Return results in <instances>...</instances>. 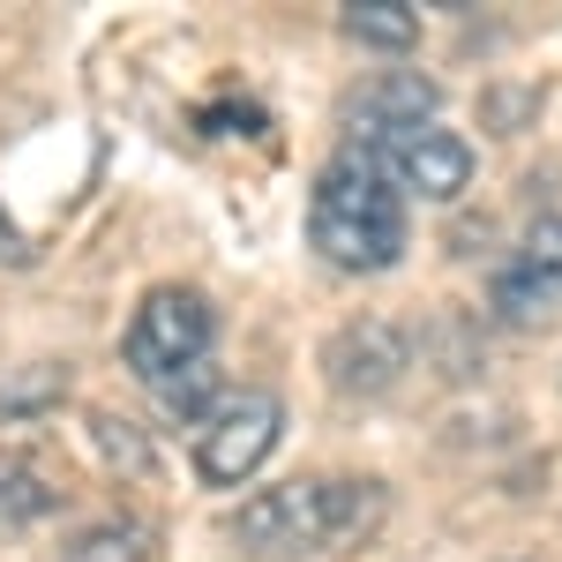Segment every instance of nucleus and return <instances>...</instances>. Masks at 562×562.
<instances>
[{
    "label": "nucleus",
    "instance_id": "obj_1",
    "mask_svg": "<svg viewBox=\"0 0 562 562\" xmlns=\"http://www.w3.org/2000/svg\"><path fill=\"white\" fill-rule=\"evenodd\" d=\"M383 518L390 503L375 480H285L262 487L233 532L248 555H352L383 532Z\"/></svg>",
    "mask_w": 562,
    "mask_h": 562
},
{
    "label": "nucleus",
    "instance_id": "obj_2",
    "mask_svg": "<svg viewBox=\"0 0 562 562\" xmlns=\"http://www.w3.org/2000/svg\"><path fill=\"white\" fill-rule=\"evenodd\" d=\"M307 233H315L323 262H338V270H390L405 256V203L360 150H346L330 173L315 180Z\"/></svg>",
    "mask_w": 562,
    "mask_h": 562
},
{
    "label": "nucleus",
    "instance_id": "obj_3",
    "mask_svg": "<svg viewBox=\"0 0 562 562\" xmlns=\"http://www.w3.org/2000/svg\"><path fill=\"white\" fill-rule=\"evenodd\" d=\"M211 338H217L211 301L188 293V285H158L150 301L135 307L128 338H121V360H128L143 383H166V375H180V368L211 360Z\"/></svg>",
    "mask_w": 562,
    "mask_h": 562
},
{
    "label": "nucleus",
    "instance_id": "obj_4",
    "mask_svg": "<svg viewBox=\"0 0 562 562\" xmlns=\"http://www.w3.org/2000/svg\"><path fill=\"white\" fill-rule=\"evenodd\" d=\"M278 428H285V405L278 390H240V397H217V413L195 428V473L211 487H240L262 458L278 450Z\"/></svg>",
    "mask_w": 562,
    "mask_h": 562
},
{
    "label": "nucleus",
    "instance_id": "obj_5",
    "mask_svg": "<svg viewBox=\"0 0 562 562\" xmlns=\"http://www.w3.org/2000/svg\"><path fill=\"white\" fill-rule=\"evenodd\" d=\"M360 158H368L390 188L420 195V203H458V195H465V180H473V150H465L458 135H442V128L383 135V143H368Z\"/></svg>",
    "mask_w": 562,
    "mask_h": 562
},
{
    "label": "nucleus",
    "instance_id": "obj_6",
    "mask_svg": "<svg viewBox=\"0 0 562 562\" xmlns=\"http://www.w3.org/2000/svg\"><path fill=\"white\" fill-rule=\"evenodd\" d=\"M323 368H330V383L346 390H360V397H375V390H390L405 368H413V346H405V330L397 323H346L338 338H330V352H323Z\"/></svg>",
    "mask_w": 562,
    "mask_h": 562
},
{
    "label": "nucleus",
    "instance_id": "obj_7",
    "mask_svg": "<svg viewBox=\"0 0 562 562\" xmlns=\"http://www.w3.org/2000/svg\"><path fill=\"white\" fill-rule=\"evenodd\" d=\"M346 113H352V128H360V150H368V143H383V135L428 128L435 83H428V76H405V68H390V76H375V83H360V98H352Z\"/></svg>",
    "mask_w": 562,
    "mask_h": 562
},
{
    "label": "nucleus",
    "instance_id": "obj_8",
    "mask_svg": "<svg viewBox=\"0 0 562 562\" xmlns=\"http://www.w3.org/2000/svg\"><path fill=\"white\" fill-rule=\"evenodd\" d=\"M60 503H68V487H60V473L45 465L38 450H23V442H0V532L53 518Z\"/></svg>",
    "mask_w": 562,
    "mask_h": 562
},
{
    "label": "nucleus",
    "instance_id": "obj_9",
    "mask_svg": "<svg viewBox=\"0 0 562 562\" xmlns=\"http://www.w3.org/2000/svg\"><path fill=\"white\" fill-rule=\"evenodd\" d=\"M346 31L360 45H390V53H397V45L420 38V8H405V0H352Z\"/></svg>",
    "mask_w": 562,
    "mask_h": 562
},
{
    "label": "nucleus",
    "instance_id": "obj_10",
    "mask_svg": "<svg viewBox=\"0 0 562 562\" xmlns=\"http://www.w3.org/2000/svg\"><path fill=\"white\" fill-rule=\"evenodd\" d=\"M555 301H562V293H555V285H540L525 262L495 270V315H503V323H540V315H548Z\"/></svg>",
    "mask_w": 562,
    "mask_h": 562
},
{
    "label": "nucleus",
    "instance_id": "obj_11",
    "mask_svg": "<svg viewBox=\"0 0 562 562\" xmlns=\"http://www.w3.org/2000/svg\"><path fill=\"white\" fill-rule=\"evenodd\" d=\"M158 390V405H166V413H173V420H211L217 405V368L211 360H195V368H180V375H166V383H150Z\"/></svg>",
    "mask_w": 562,
    "mask_h": 562
},
{
    "label": "nucleus",
    "instance_id": "obj_12",
    "mask_svg": "<svg viewBox=\"0 0 562 562\" xmlns=\"http://www.w3.org/2000/svg\"><path fill=\"white\" fill-rule=\"evenodd\" d=\"M68 562H150V532L143 525H90L83 540L68 548Z\"/></svg>",
    "mask_w": 562,
    "mask_h": 562
},
{
    "label": "nucleus",
    "instance_id": "obj_13",
    "mask_svg": "<svg viewBox=\"0 0 562 562\" xmlns=\"http://www.w3.org/2000/svg\"><path fill=\"white\" fill-rule=\"evenodd\" d=\"M53 397H68V368L38 360V368H23L15 383H0V420H23V413L53 405Z\"/></svg>",
    "mask_w": 562,
    "mask_h": 562
},
{
    "label": "nucleus",
    "instance_id": "obj_14",
    "mask_svg": "<svg viewBox=\"0 0 562 562\" xmlns=\"http://www.w3.org/2000/svg\"><path fill=\"white\" fill-rule=\"evenodd\" d=\"M90 428H98V450H105L121 473H135V480L150 473V442H143V428H135V420H121V413H98Z\"/></svg>",
    "mask_w": 562,
    "mask_h": 562
},
{
    "label": "nucleus",
    "instance_id": "obj_15",
    "mask_svg": "<svg viewBox=\"0 0 562 562\" xmlns=\"http://www.w3.org/2000/svg\"><path fill=\"white\" fill-rule=\"evenodd\" d=\"M518 262L532 270V278H540V285H555V293H562V211H555V217H540V225L525 233Z\"/></svg>",
    "mask_w": 562,
    "mask_h": 562
},
{
    "label": "nucleus",
    "instance_id": "obj_16",
    "mask_svg": "<svg viewBox=\"0 0 562 562\" xmlns=\"http://www.w3.org/2000/svg\"><path fill=\"white\" fill-rule=\"evenodd\" d=\"M203 135H262V105H203Z\"/></svg>",
    "mask_w": 562,
    "mask_h": 562
},
{
    "label": "nucleus",
    "instance_id": "obj_17",
    "mask_svg": "<svg viewBox=\"0 0 562 562\" xmlns=\"http://www.w3.org/2000/svg\"><path fill=\"white\" fill-rule=\"evenodd\" d=\"M0 262H31V240L8 225V211H0Z\"/></svg>",
    "mask_w": 562,
    "mask_h": 562
}]
</instances>
